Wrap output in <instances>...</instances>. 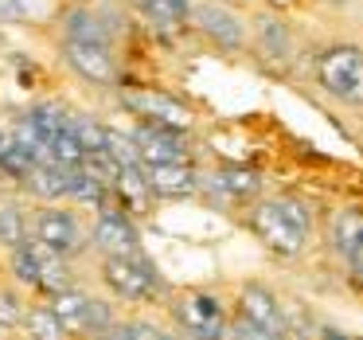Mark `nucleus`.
<instances>
[{"mask_svg":"<svg viewBox=\"0 0 363 340\" xmlns=\"http://www.w3.org/2000/svg\"><path fill=\"white\" fill-rule=\"evenodd\" d=\"M98 285L106 297L118 305H164L172 297L168 282L152 266L149 254H118V258H98Z\"/></svg>","mask_w":363,"mask_h":340,"instance_id":"obj_1","label":"nucleus"},{"mask_svg":"<svg viewBox=\"0 0 363 340\" xmlns=\"http://www.w3.org/2000/svg\"><path fill=\"white\" fill-rule=\"evenodd\" d=\"M250 227L262 238V246L274 251L277 258H297L313 235V215L297 199H266V204L254 207Z\"/></svg>","mask_w":363,"mask_h":340,"instance_id":"obj_2","label":"nucleus"},{"mask_svg":"<svg viewBox=\"0 0 363 340\" xmlns=\"http://www.w3.org/2000/svg\"><path fill=\"white\" fill-rule=\"evenodd\" d=\"M168 321L188 340H230V309L211 290H180L164 301Z\"/></svg>","mask_w":363,"mask_h":340,"instance_id":"obj_3","label":"nucleus"},{"mask_svg":"<svg viewBox=\"0 0 363 340\" xmlns=\"http://www.w3.org/2000/svg\"><path fill=\"white\" fill-rule=\"evenodd\" d=\"M32 238L48 251L79 262L90 251V223L74 204H40L32 212Z\"/></svg>","mask_w":363,"mask_h":340,"instance_id":"obj_4","label":"nucleus"},{"mask_svg":"<svg viewBox=\"0 0 363 340\" xmlns=\"http://www.w3.org/2000/svg\"><path fill=\"white\" fill-rule=\"evenodd\" d=\"M90 251H98V258H118V254H141V231H137L133 215L118 204V196L102 199V207L90 219Z\"/></svg>","mask_w":363,"mask_h":340,"instance_id":"obj_5","label":"nucleus"},{"mask_svg":"<svg viewBox=\"0 0 363 340\" xmlns=\"http://www.w3.org/2000/svg\"><path fill=\"white\" fill-rule=\"evenodd\" d=\"M320 82L340 102H363V51L355 48H332L320 59Z\"/></svg>","mask_w":363,"mask_h":340,"instance_id":"obj_6","label":"nucleus"},{"mask_svg":"<svg viewBox=\"0 0 363 340\" xmlns=\"http://www.w3.org/2000/svg\"><path fill=\"white\" fill-rule=\"evenodd\" d=\"M125 106L137 114L141 121H152V126H164V129H176V133H188L191 129V110L172 94H160V90H133L125 94Z\"/></svg>","mask_w":363,"mask_h":340,"instance_id":"obj_7","label":"nucleus"},{"mask_svg":"<svg viewBox=\"0 0 363 340\" xmlns=\"http://www.w3.org/2000/svg\"><path fill=\"white\" fill-rule=\"evenodd\" d=\"M141 149V165H188V133H176V129L152 126V121H141L137 129H129Z\"/></svg>","mask_w":363,"mask_h":340,"instance_id":"obj_8","label":"nucleus"},{"mask_svg":"<svg viewBox=\"0 0 363 340\" xmlns=\"http://www.w3.org/2000/svg\"><path fill=\"white\" fill-rule=\"evenodd\" d=\"M235 313L246 317V321H254V324H262V329H269V332H277V336H285V329H289L277 293L269 290V285H262V282H246L242 290H238Z\"/></svg>","mask_w":363,"mask_h":340,"instance_id":"obj_9","label":"nucleus"},{"mask_svg":"<svg viewBox=\"0 0 363 340\" xmlns=\"http://www.w3.org/2000/svg\"><path fill=\"white\" fill-rule=\"evenodd\" d=\"M63 55L74 71L94 87H113L118 82V63H113L110 48L102 43H79V40H63Z\"/></svg>","mask_w":363,"mask_h":340,"instance_id":"obj_10","label":"nucleus"},{"mask_svg":"<svg viewBox=\"0 0 363 340\" xmlns=\"http://www.w3.org/2000/svg\"><path fill=\"white\" fill-rule=\"evenodd\" d=\"M145 180L152 199H188L199 192V176L191 165H145Z\"/></svg>","mask_w":363,"mask_h":340,"instance_id":"obj_11","label":"nucleus"},{"mask_svg":"<svg viewBox=\"0 0 363 340\" xmlns=\"http://www.w3.org/2000/svg\"><path fill=\"white\" fill-rule=\"evenodd\" d=\"M90 297H94V290H86L82 282L48 297L51 309L59 313V321H63V329L71 332V340H90Z\"/></svg>","mask_w":363,"mask_h":340,"instance_id":"obj_12","label":"nucleus"},{"mask_svg":"<svg viewBox=\"0 0 363 340\" xmlns=\"http://www.w3.org/2000/svg\"><path fill=\"white\" fill-rule=\"evenodd\" d=\"M32 246H35V258H40V285H35V297H55V293L79 285V274H74L71 258L48 251V246L35 243V238H32Z\"/></svg>","mask_w":363,"mask_h":340,"instance_id":"obj_13","label":"nucleus"},{"mask_svg":"<svg viewBox=\"0 0 363 340\" xmlns=\"http://www.w3.org/2000/svg\"><path fill=\"white\" fill-rule=\"evenodd\" d=\"M24 188L32 192L35 204H67V188H71V168L35 165L32 172H28Z\"/></svg>","mask_w":363,"mask_h":340,"instance_id":"obj_14","label":"nucleus"},{"mask_svg":"<svg viewBox=\"0 0 363 340\" xmlns=\"http://www.w3.org/2000/svg\"><path fill=\"white\" fill-rule=\"evenodd\" d=\"M32 238V212L20 199H0V254L16 251Z\"/></svg>","mask_w":363,"mask_h":340,"instance_id":"obj_15","label":"nucleus"},{"mask_svg":"<svg viewBox=\"0 0 363 340\" xmlns=\"http://www.w3.org/2000/svg\"><path fill=\"white\" fill-rule=\"evenodd\" d=\"M20 332H24L28 340H71V332L63 329V321H59V313L51 309L48 297H32Z\"/></svg>","mask_w":363,"mask_h":340,"instance_id":"obj_16","label":"nucleus"},{"mask_svg":"<svg viewBox=\"0 0 363 340\" xmlns=\"http://www.w3.org/2000/svg\"><path fill=\"white\" fill-rule=\"evenodd\" d=\"M211 188L223 192L227 199H250L262 192V176L246 165H223L219 172L211 176Z\"/></svg>","mask_w":363,"mask_h":340,"instance_id":"obj_17","label":"nucleus"},{"mask_svg":"<svg viewBox=\"0 0 363 340\" xmlns=\"http://www.w3.org/2000/svg\"><path fill=\"white\" fill-rule=\"evenodd\" d=\"M332 246L336 254H344L347 262H355V254L363 251V212L359 207H344L332 219Z\"/></svg>","mask_w":363,"mask_h":340,"instance_id":"obj_18","label":"nucleus"},{"mask_svg":"<svg viewBox=\"0 0 363 340\" xmlns=\"http://www.w3.org/2000/svg\"><path fill=\"white\" fill-rule=\"evenodd\" d=\"M4 282H12V285H20V290L35 293V285H40V258H35L32 238H28L24 246H16V251L4 254Z\"/></svg>","mask_w":363,"mask_h":340,"instance_id":"obj_19","label":"nucleus"},{"mask_svg":"<svg viewBox=\"0 0 363 340\" xmlns=\"http://www.w3.org/2000/svg\"><path fill=\"white\" fill-rule=\"evenodd\" d=\"M113 196H118V204L125 207L129 215H141L145 207L152 204V188H149V180H145V165L141 168H121L118 184H113Z\"/></svg>","mask_w":363,"mask_h":340,"instance_id":"obj_20","label":"nucleus"},{"mask_svg":"<svg viewBox=\"0 0 363 340\" xmlns=\"http://www.w3.org/2000/svg\"><path fill=\"white\" fill-rule=\"evenodd\" d=\"M196 24L203 28L211 40H219L223 48H238V43H242V24H238L230 12H223L219 4H203V9L196 12Z\"/></svg>","mask_w":363,"mask_h":340,"instance_id":"obj_21","label":"nucleus"},{"mask_svg":"<svg viewBox=\"0 0 363 340\" xmlns=\"http://www.w3.org/2000/svg\"><path fill=\"white\" fill-rule=\"evenodd\" d=\"M32 297L35 293H28V290H20V285H12V282L0 278V332H4V336L24 329V317H28Z\"/></svg>","mask_w":363,"mask_h":340,"instance_id":"obj_22","label":"nucleus"},{"mask_svg":"<svg viewBox=\"0 0 363 340\" xmlns=\"http://www.w3.org/2000/svg\"><path fill=\"white\" fill-rule=\"evenodd\" d=\"M137 4H141V12L160 28V32H176V28L191 16L188 0H137Z\"/></svg>","mask_w":363,"mask_h":340,"instance_id":"obj_23","label":"nucleus"},{"mask_svg":"<svg viewBox=\"0 0 363 340\" xmlns=\"http://www.w3.org/2000/svg\"><path fill=\"white\" fill-rule=\"evenodd\" d=\"M24 118L32 121V126L43 133V141L51 145V137H55V133H63V129H67V121H71V114H67L59 102H35L32 110L24 114Z\"/></svg>","mask_w":363,"mask_h":340,"instance_id":"obj_24","label":"nucleus"},{"mask_svg":"<svg viewBox=\"0 0 363 340\" xmlns=\"http://www.w3.org/2000/svg\"><path fill=\"white\" fill-rule=\"evenodd\" d=\"M71 133L79 137V145L86 153H98V149H106V133H110V126H102L98 118H90V114H71Z\"/></svg>","mask_w":363,"mask_h":340,"instance_id":"obj_25","label":"nucleus"},{"mask_svg":"<svg viewBox=\"0 0 363 340\" xmlns=\"http://www.w3.org/2000/svg\"><path fill=\"white\" fill-rule=\"evenodd\" d=\"M67 40L102 43V48H106V28L94 20V12H71V16H67Z\"/></svg>","mask_w":363,"mask_h":340,"instance_id":"obj_26","label":"nucleus"},{"mask_svg":"<svg viewBox=\"0 0 363 340\" xmlns=\"http://www.w3.org/2000/svg\"><path fill=\"white\" fill-rule=\"evenodd\" d=\"M106 153L118 160L121 168H141V149H137L133 133H121V129H110L106 133Z\"/></svg>","mask_w":363,"mask_h":340,"instance_id":"obj_27","label":"nucleus"},{"mask_svg":"<svg viewBox=\"0 0 363 340\" xmlns=\"http://www.w3.org/2000/svg\"><path fill=\"white\" fill-rule=\"evenodd\" d=\"M230 340H285V336H277V332H269V329H262V324L246 321V317L230 313Z\"/></svg>","mask_w":363,"mask_h":340,"instance_id":"obj_28","label":"nucleus"},{"mask_svg":"<svg viewBox=\"0 0 363 340\" xmlns=\"http://www.w3.org/2000/svg\"><path fill=\"white\" fill-rule=\"evenodd\" d=\"M258 32H262V48H269L274 55H285V48H289V43H285V28H281V24H274V20H262Z\"/></svg>","mask_w":363,"mask_h":340,"instance_id":"obj_29","label":"nucleus"},{"mask_svg":"<svg viewBox=\"0 0 363 340\" xmlns=\"http://www.w3.org/2000/svg\"><path fill=\"white\" fill-rule=\"evenodd\" d=\"M320 340H363V336H347V332H340V329H324Z\"/></svg>","mask_w":363,"mask_h":340,"instance_id":"obj_30","label":"nucleus"},{"mask_svg":"<svg viewBox=\"0 0 363 340\" xmlns=\"http://www.w3.org/2000/svg\"><path fill=\"white\" fill-rule=\"evenodd\" d=\"M160 340H188V336H180V332H176L172 324H168V329H164V336H160Z\"/></svg>","mask_w":363,"mask_h":340,"instance_id":"obj_31","label":"nucleus"},{"mask_svg":"<svg viewBox=\"0 0 363 340\" xmlns=\"http://www.w3.org/2000/svg\"><path fill=\"white\" fill-rule=\"evenodd\" d=\"M4 340H28V336H24V332H9Z\"/></svg>","mask_w":363,"mask_h":340,"instance_id":"obj_32","label":"nucleus"},{"mask_svg":"<svg viewBox=\"0 0 363 340\" xmlns=\"http://www.w3.org/2000/svg\"><path fill=\"white\" fill-rule=\"evenodd\" d=\"M0 340H4V332H0Z\"/></svg>","mask_w":363,"mask_h":340,"instance_id":"obj_33","label":"nucleus"}]
</instances>
